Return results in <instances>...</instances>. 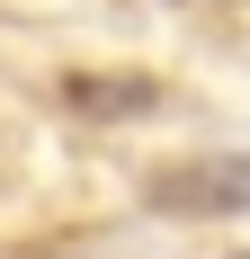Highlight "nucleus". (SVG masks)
Wrapping results in <instances>:
<instances>
[{"label":"nucleus","instance_id":"nucleus-1","mask_svg":"<svg viewBox=\"0 0 250 259\" xmlns=\"http://www.w3.org/2000/svg\"><path fill=\"white\" fill-rule=\"evenodd\" d=\"M143 197L161 214H250V152H205L179 170H152Z\"/></svg>","mask_w":250,"mask_h":259},{"label":"nucleus","instance_id":"nucleus-2","mask_svg":"<svg viewBox=\"0 0 250 259\" xmlns=\"http://www.w3.org/2000/svg\"><path fill=\"white\" fill-rule=\"evenodd\" d=\"M72 107L80 116H152L161 90L152 80H72Z\"/></svg>","mask_w":250,"mask_h":259},{"label":"nucleus","instance_id":"nucleus-3","mask_svg":"<svg viewBox=\"0 0 250 259\" xmlns=\"http://www.w3.org/2000/svg\"><path fill=\"white\" fill-rule=\"evenodd\" d=\"M241 259H250V250H241Z\"/></svg>","mask_w":250,"mask_h":259}]
</instances>
